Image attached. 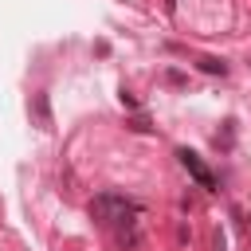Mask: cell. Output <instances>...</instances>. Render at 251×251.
Returning a JSON list of instances; mask_svg holds the SVG:
<instances>
[{
	"label": "cell",
	"mask_w": 251,
	"mask_h": 251,
	"mask_svg": "<svg viewBox=\"0 0 251 251\" xmlns=\"http://www.w3.org/2000/svg\"><path fill=\"white\" fill-rule=\"evenodd\" d=\"M90 212L98 216V224H133V216H137V204L133 200H126V196H118V192H102L94 204H90Z\"/></svg>",
	"instance_id": "1"
},
{
	"label": "cell",
	"mask_w": 251,
	"mask_h": 251,
	"mask_svg": "<svg viewBox=\"0 0 251 251\" xmlns=\"http://www.w3.org/2000/svg\"><path fill=\"white\" fill-rule=\"evenodd\" d=\"M176 157H180V165H184V169H188V173L196 176V184H200V188H216V176H212V173H208V169L200 165V157H196L192 149H180Z\"/></svg>",
	"instance_id": "2"
},
{
	"label": "cell",
	"mask_w": 251,
	"mask_h": 251,
	"mask_svg": "<svg viewBox=\"0 0 251 251\" xmlns=\"http://www.w3.org/2000/svg\"><path fill=\"white\" fill-rule=\"evenodd\" d=\"M31 118H35V126L39 129H51V106H47V94H31Z\"/></svg>",
	"instance_id": "3"
},
{
	"label": "cell",
	"mask_w": 251,
	"mask_h": 251,
	"mask_svg": "<svg viewBox=\"0 0 251 251\" xmlns=\"http://www.w3.org/2000/svg\"><path fill=\"white\" fill-rule=\"evenodd\" d=\"M196 67H200V71H208V75H227L224 59H216V55H200V59H196Z\"/></svg>",
	"instance_id": "4"
}]
</instances>
